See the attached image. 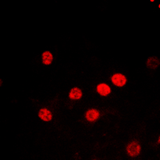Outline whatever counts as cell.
Listing matches in <instances>:
<instances>
[{"label":"cell","mask_w":160,"mask_h":160,"mask_svg":"<svg viewBox=\"0 0 160 160\" xmlns=\"http://www.w3.org/2000/svg\"><path fill=\"white\" fill-rule=\"evenodd\" d=\"M141 151H142L141 144L136 140L130 141L126 146V152L131 158H137L141 154Z\"/></svg>","instance_id":"cell-1"},{"label":"cell","mask_w":160,"mask_h":160,"mask_svg":"<svg viewBox=\"0 0 160 160\" xmlns=\"http://www.w3.org/2000/svg\"><path fill=\"white\" fill-rule=\"evenodd\" d=\"M100 116H101V113L96 108L88 109L84 114V118L86 119V121L88 122H91V123L98 121L99 119Z\"/></svg>","instance_id":"cell-2"},{"label":"cell","mask_w":160,"mask_h":160,"mask_svg":"<svg viewBox=\"0 0 160 160\" xmlns=\"http://www.w3.org/2000/svg\"><path fill=\"white\" fill-rule=\"evenodd\" d=\"M111 81L113 85L118 88H122L128 82V78L121 73H115L111 76Z\"/></svg>","instance_id":"cell-3"},{"label":"cell","mask_w":160,"mask_h":160,"mask_svg":"<svg viewBox=\"0 0 160 160\" xmlns=\"http://www.w3.org/2000/svg\"><path fill=\"white\" fill-rule=\"evenodd\" d=\"M96 91L98 95L102 97H107L111 95V88L108 84L101 82L98 83L96 87Z\"/></svg>","instance_id":"cell-4"},{"label":"cell","mask_w":160,"mask_h":160,"mask_svg":"<svg viewBox=\"0 0 160 160\" xmlns=\"http://www.w3.org/2000/svg\"><path fill=\"white\" fill-rule=\"evenodd\" d=\"M38 117L41 120L44 122H51L53 118V115L51 111L49 109L42 108L38 111Z\"/></svg>","instance_id":"cell-5"},{"label":"cell","mask_w":160,"mask_h":160,"mask_svg":"<svg viewBox=\"0 0 160 160\" xmlns=\"http://www.w3.org/2000/svg\"><path fill=\"white\" fill-rule=\"evenodd\" d=\"M68 97L71 100L73 101H77L82 98V91L79 88H74L69 91Z\"/></svg>","instance_id":"cell-6"},{"label":"cell","mask_w":160,"mask_h":160,"mask_svg":"<svg viewBox=\"0 0 160 160\" xmlns=\"http://www.w3.org/2000/svg\"><path fill=\"white\" fill-rule=\"evenodd\" d=\"M147 67L150 70H156L159 67V59L155 56L150 57L147 60Z\"/></svg>","instance_id":"cell-7"},{"label":"cell","mask_w":160,"mask_h":160,"mask_svg":"<svg viewBox=\"0 0 160 160\" xmlns=\"http://www.w3.org/2000/svg\"><path fill=\"white\" fill-rule=\"evenodd\" d=\"M41 58H42V62L44 65L49 66L52 63L54 57H53L52 53L48 51H45L42 52Z\"/></svg>","instance_id":"cell-8"},{"label":"cell","mask_w":160,"mask_h":160,"mask_svg":"<svg viewBox=\"0 0 160 160\" xmlns=\"http://www.w3.org/2000/svg\"><path fill=\"white\" fill-rule=\"evenodd\" d=\"M160 143V136L158 135V140H157V145H159Z\"/></svg>","instance_id":"cell-9"}]
</instances>
